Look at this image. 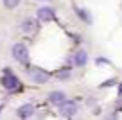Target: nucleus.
<instances>
[{"mask_svg":"<svg viewBox=\"0 0 122 120\" xmlns=\"http://www.w3.org/2000/svg\"><path fill=\"white\" fill-rule=\"evenodd\" d=\"M66 99H65V93L63 91H52V93L49 95V102L50 104H56V106H59L61 102H65Z\"/></svg>","mask_w":122,"mask_h":120,"instance_id":"8","label":"nucleus"},{"mask_svg":"<svg viewBox=\"0 0 122 120\" xmlns=\"http://www.w3.org/2000/svg\"><path fill=\"white\" fill-rule=\"evenodd\" d=\"M38 18L41 22H50L54 20V9L52 7H40L38 9Z\"/></svg>","mask_w":122,"mask_h":120,"instance_id":"7","label":"nucleus"},{"mask_svg":"<svg viewBox=\"0 0 122 120\" xmlns=\"http://www.w3.org/2000/svg\"><path fill=\"white\" fill-rule=\"evenodd\" d=\"M2 86H4L7 91H16V90H20V81H18V77H16V75L13 74L9 68H5V70H4V75H2Z\"/></svg>","mask_w":122,"mask_h":120,"instance_id":"1","label":"nucleus"},{"mask_svg":"<svg viewBox=\"0 0 122 120\" xmlns=\"http://www.w3.org/2000/svg\"><path fill=\"white\" fill-rule=\"evenodd\" d=\"M2 108H4V106H0V111H2Z\"/></svg>","mask_w":122,"mask_h":120,"instance_id":"13","label":"nucleus"},{"mask_svg":"<svg viewBox=\"0 0 122 120\" xmlns=\"http://www.w3.org/2000/svg\"><path fill=\"white\" fill-rule=\"evenodd\" d=\"M11 52H13V57L18 63H27V59H29V50H27V47L23 43H15Z\"/></svg>","mask_w":122,"mask_h":120,"instance_id":"3","label":"nucleus"},{"mask_svg":"<svg viewBox=\"0 0 122 120\" xmlns=\"http://www.w3.org/2000/svg\"><path fill=\"white\" fill-rule=\"evenodd\" d=\"M86 59H88V54L84 50H77L76 56H74V65L76 66H83V65H86Z\"/></svg>","mask_w":122,"mask_h":120,"instance_id":"9","label":"nucleus"},{"mask_svg":"<svg viewBox=\"0 0 122 120\" xmlns=\"http://www.w3.org/2000/svg\"><path fill=\"white\" fill-rule=\"evenodd\" d=\"M118 93H122V84H120V86H118Z\"/></svg>","mask_w":122,"mask_h":120,"instance_id":"12","label":"nucleus"},{"mask_svg":"<svg viewBox=\"0 0 122 120\" xmlns=\"http://www.w3.org/2000/svg\"><path fill=\"white\" fill-rule=\"evenodd\" d=\"M16 115L20 116V118H29V116L34 115V104H23L18 108V111H16Z\"/></svg>","mask_w":122,"mask_h":120,"instance_id":"6","label":"nucleus"},{"mask_svg":"<svg viewBox=\"0 0 122 120\" xmlns=\"http://www.w3.org/2000/svg\"><path fill=\"white\" fill-rule=\"evenodd\" d=\"M102 63L106 65V63H108V59H102V57H99V59H97V65H102Z\"/></svg>","mask_w":122,"mask_h":120,"instance_id":"11","label":"nucleus"},{"mask_svg":"<svg viewBox=\"0 0 122 120\" xmlns=\"http://www.w3.org/2000/svg\"><path fill=\"white\" fill-rule=\"evenodd\" d=\"M20 29H22L25 34H32L36 29H38V22H36V20H32V18H25V20L22 22V25H20Z\"/></svg>","mask_w":122,"mask_h":120,"instance_id":"5","label":"nucleus"},{"mask_svg":"<svg viewBox=\"0 0 122 120\" xmlns=\"http://www.w3.org/2000/svg\"><path fill=\"white\" fill-rule=\"evenodd\" d=\"M27 75H29V79L36 84H45L47 81H49V77H50L49 72H45L43 68H36V66L27 68Z\"/></svg>","mask_w":122,"mask_h":120,"instance_id":"2","label":"nucleus"},{"mask_svg":"<svg viewBox=\"0 0 122 120\" xmlns=\"http://www.w3.org/2000/svg\"><path fill=\"white\" fill-rule=\"evenodd\" d=\"M2 2H4V5H5L7 9H15L16 5L22 2V0H2Z\"/></svg>","mask_w":122,"mask_h":120,"instance_id":"10","label":"nucleus"},{"mask_svg":"<svg viewBox=\"0 0 122 120\" xmlns=\"http://www.w3.org/2000/svg\"><path fill=\"white\" fill-rule=\"evenodd\" d=\"M57 109H59L61 116H74L77 113V104H76V102L65 100V102H61V104L57 106Z\"/></svg>","mask_w":122,"mask_h":120,"instance_id":"4","label":"nucleus"}]
</instances>
